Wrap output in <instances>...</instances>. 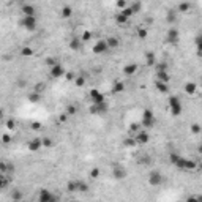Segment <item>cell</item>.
<instances>
[{
	"instance_id": "cell-1",
	"label": "cell",
	"mask_w": 202,
	"mask_h": 202,
	"mask_svg": "<svg viewBox=\"0 0 202 202\" xmlns=\"http://www.w3.org/2000/svg\"><path fill=\"white\" fill-rule=\"evenodd\" d=\"M142 126L145 128H152L155 125V117H153V112L150 111V109H145L144 114H142V122H141Z\"/></svg>"
},
{
	"instance_id": "cell-2",
	"label": "cell",
	"mask_w": 202,
	"mask_h": 202,
	"mask_svg": "<svg viewBox=\"0 0 202 202\" xmlns=\"http://www.w3.org/2000/svg\"><path fill=\"white\" fill-rule=\"evenodd\" d=\"M169 107H171L172 115H180L182 114V103L177 96H171L169 98Z\"/></svg>"
},
{
	"instance_id": "cell-3",
	"label": "cell",
	"mask_w": 202,
	"mask_h": 202,
	"mask_svg": "<svg viewBox=\"0 0 202 202\" xmlns=\"http://www.w3.org/2000/svg\"><path fill=\"white\" fill-rule=\"evenodd\" d=\"M36 16H24V19L21 21V25L24 27L25 30H30V32H33L36 29Z\"/></svg>"
},
{
	"instance_id": "cell-4",
	"label": "cell",
	"mask_w": 202,
	"mask_h": 202,
	"mask_svg": "<svg viewBox=\"0 0 202 202\" xmlns=\"http://www.w3.org/2000/svg\"><path fill=\"white\" fill-rule=\"evenodd\" d=\"M90 112L93 115H100V114H106L107 112V104L106 101H101V103H93L90 107Z\"/></svg>"
},
{
	"instance_id": "cell-5",
	"label": "cell",
	"mask_w": 202,
	"mask_h": 202,
	"mask_svg": "<svg viewBox=\"0 0 202 202\" xmlns=\"http://www.w3.org/2000/svg\"><path fill=\"white\" fill-rule=\"evenodd\" d=\"M49 74H50V77H54V79H58V77L65 76V68H63L60 63H56V65L49 66Z\"/></svg>"
},
{
	"instance_id": "cell-6",
	"label": "cell",
	"mask_w": 202,
	"mask_h": 202,
	"mask_svg": "<svg viewBox=\"0 0 202 202\" xmlns=\"http://www.w3.org/2000/svg\"><path fill=\"white\" fill-rule=\"evenodd\" d=\"M93 54H96V56H98V54H106V52H109V46H107V43H106V40H100L98 43H96L95 46H93Z\"/></svg>"
},
{
	"instance_id": "cell-7",
	"label": "cell",
	"mask_w": 202,
	"mask_h": 202,
	"mask_svg": "<svg viewBox=\"0 0 202 202\" xmlns=\"http://www.w3.org/2000/svg\"><path fill=\"white\" fill-rule=\"evenodd\" d=\"M112 175L115 180H123L126 177V169L120 166V164H114L112 166Z\"/></svg>"
},
{
	"instance_id": "cell-8",
	"label": "cell",
	"mask_w": 202,
	"mask_h": 202,
	"mask_svg": "<svg viewBox=\"0 0 202 202\" xmlns=\"http://www.w3.org/2000/svg\"><path fill=\"white\" fill-rule=\"evenodd\" d=\"M171 163L174 164V166H177V167H180V169H185V164H186V159L185 158H182L180 155H177L175 152H172L171 153Z\"/></svg>"
},
{
	"instance_id": "cell-9",
	"label": "cell",
	"mask_w": 202,
	"mask_h": 202,
	"mask_svg": "<svg viewBox=\"0 0 202 202\" xmlns=\"http://www.w3.org/2000/svg\"><path fill=\"white\" fill-rule=\"evenodd\" d=\"M149 183L152 186H158L163 183V175L159 174L158 171H152L150 175H149Z\"/></svg>"
},
{
	"instance_id": "cell-10",
	"label": "cell",
	"mask_w": 202,
	"mask_h": 202,
	"mask_svg": "<svg viewBox=\"0 0 202 202\" xmlns=\"http://www.w3.org/2000/svg\"><path fill=\"white\" fill-rule=\"evenodd\" d=\"M58 197L54 196L52 193H49L48 190H41L40 194H38V201L40 202H50V201H57Z\"/></svg>"
},
{
	"instance_id": "cell-11",
	"label": "cell",
	"mask_w": 202,
	"mask_h": 202,
	"mask_svg": "<svg viewBox=\"0 0 202 202\" xmlns=\"http://www.w3.org/2000/svg\"><path fill=\"white\" fill-rule=\"evenodd\" d=\"M41 147H43V141H41L40 137H33V139L27 144V149H29L30 152H38Z\"/></svg>"
},
{
	"instance_id": "cell-12",
	"label": "cell",
	"mask_w": 202,
	"mask_h": 202,
	"mask_svg": "<svg viewBox=\"0 0 202 202\" xmlns=\"http://www.w3.org/2000/svg\"><path fill=\"white\" fill-rule=\"evenodd\" d=\"M89 96H90L92 103H101V101H104V95L101 93L98 89H92L90 93H89Z\"/></svg>"
},
{
	"instance_id": "cell-13",
	"label": "cell",
	"mask_w": 202,
	"mask_h": 202,
	"mask_svg": "<svg viewBox=\"0 0 202 202\" xmlns=\"http://www.w3.org/2000/svg\"><path fill=\"white\" fill-rule=\"evenodd\" d=\"M167 43H171V44H175L177 41H178V30H177V27H171L167 32Z\"/></svg>"
},
{
	"instance_id": "cell-14",
	"label": "cell",
	"mask_w": 202,
	"mask_h": 202,
	"mask_svg": "<svg viewBox=\"0 0 202 202\" xmlns=\"http://www.w3.org/2000/svg\"><path fill=\"white\" fill-rule=\"evenodd\" d=\"M136 144H147V142H149V133L147 131H137L136 133Z\"/></svg>"
},
{
	"instance_id": "cell-15",
	"label": "cell",
	"mask_w": 202,
	"mask_h": 202,
	"mask_svg": "<svg viewBox=\"0 0 202 202\" xmlns=\"http://www.w3.org/2000/svg\"><path fill=\"white\" fill-rule=\"evenodd\" d=\"M137 68H139V66H137V63H128V65L123 68V73H125L126 76H133L137 71Z\"/></svg>"
},
{
	"instance_id": "cell-16",
	"label": "cell",
	"mask_w": 202,
	"mask_h": 202,
	"mask_svg": "<svg viewBox=\"0 0 202 202\" xmlns=\"http://www.w3.org/2000/svg\"><path fill=\"white\" fill-rule=\"evenodd\" d=\"M106 43L109 46V49H115V48H118L120 41H118V38H115V36H109V38H106Z\"/></svg>"
},
{
	"instance_id": "cell-17",
	"label": "cell",
	"mask_w": 202,
	"mask_h": 202,
	"mask_svg": "<svg viewBox=\"0 0 202 202\" xmlns=\"http://www.w3.org/2000/svg\"><path fill=\"white\" fill-rule=\"evenodd\" d=\"M70 48H71L73 50H79V49L82 48V40H81V38H71Z\"/></svg>"
},
{
	"instance_id": "cell-18",
	"label": "cell",
	"mask_w": 202,
	"mask_h": 202,
	"mask_svg": "<svg viewBox=\"0 0 202 202\" xmlns=\"http://www.w3.org/2000/svg\"><path fill=\"white\" fill-rule=\"evenodd\" d=\"M157 77H158V81H161V82H169V74H167V70H159L157 71Z\"/></svg>"
},
{
	"instance_id": "cell-19",
	"label": "cell",
	"mask_w": 202,
	"mask_h": 202,
	"mask_svg": "<svg viewBox=\"0 0 202 202\" xmlns=\"http://www.w3.org/2000/svg\"><path fill=\"white\" fill-rule=\"evenodd\" d=\"M22 13H24V16H35L36 14L33 5H24L22 6Z\"/></svg>"
},
{
	"instance_id": "cell-20",
	"label": "cell",
	"mask_w": 202,
	"mask_h": 202,
	"mask_svg": "<svg viewBox=\"0 0 202 202\" xmlns=\"http://www.w3.org/2000/svg\"><path fill=\"white\" fill-rule=\"evenodd\" d=\"M190 8H191L190 2H182L180 5L177 6V13H186V11H190Z\"/></svg>"
},
{
	"instance_id": "cell-21",
	"label": "cell",
	"mask_w": 202,
	"mask_h": 202,
	"mask_svg": "<svg viewBox=\"0 0 202 202\" xmlns=\"http://www.w3.org/2000/svg\"><path fill=\"white\" fill-rule=\"evenodd\" d=\"M71 14H73L71 6H63L62 10H60V16L63 17V19H68V17H71Z\"/></svg>"
},
{
	"instance_id": "cell-22",
	"label": "cell",
	"mask_w": 202,
	"mask_h": 202,
	"mask_svg": "<svg viewBox=\"0 0 202 202\" xmlns=\"http://www.w3.org/2000/svg\"><path fill=\"white\" fill-rule=\"evenodd\" d=\"M157 89L159 93H166V92L169 90V85L167 82H161V81H157Z\"/></svg>"
},
{
	"instance_id": "cell-23",
	"label": "cell",
	"mask_w": 202,
	"mask_h": 202,
	"mask_svg": "<svg viewBox=\"0 0 202 202\" xmlns=\"http://www.w3.org/2000/svg\"><path fill=\"white\" fill-rule=\"evenodd\" d=\"M123 90H125V84H123V82H120V81L115 82V84L112 85V92H114V93H122Z\"/></svg>"
},
{
	"instance_id": "cell-24",
	"label": "cell",
	"mask_w": 202,
	"mask_h": 202,
	"mask_svg": "<svg viewBox=\"0 0 202 202\" xmlns=\"http://www.w3.org/2000/svg\"><path fill=\"white\" fill-rule=\"evenodd\" d=\"M196 90H197V85L194 84V82H188V84L185 85V92H186V93H190V95L196 93Z\"/></svg>"
},
{
	"instance_id": "cell-25",
	"label": "cell",
	"mask_w": 202,
	"mask_h": 202,
	"mask_svg": "<svg viewBox=\"0 0 202 202\" xmlns=\"http://www.w3.org/2000/svg\"><path fill=\"white\" fill-rule=\"evenodd\" d=\"M115 22H117V24H120V25H123V24H126V22H128V17L125 14H122V13H117V14H115Z\"/></svg>"
},
{
	"instance_id": "cell-26",
	"label": "cell",
	"mask_w": 202,
	"mask_h": 202,
	"mask_svg": "<svg viewBox=\"0 0 202 202\" xmlns=\"http://www.w3.org/2000/svg\"><path fill=\"white\" fill-rule=\"evenodd\" d=\"M66 190L70 191V193H74V191H77V180H71V182H68Z\"/></svg>"
},
{
	"instance_id": "cell-27",
	"label": "cell",
	"mask_w": 202,
	"mask_h": 202,
	"mask_svg": "<svg viewBox=\"0 0 202 202\" xmlns=\"http://www.w3.org/2000/svg\"><path fill=\"white\" fill-rule=\"evenodd\" d=\"M40 100H41V95L38 93V92H33V93L29 95V101H32V103H38Z\"/></svg>"
},
{
	"instance_id": "cell-28",
	"label": "cell",
	"mask_w": 202,
	"mask_h": 202,
	"mask_svg": "<svg viewBox=\"0 0 202 202\" xmlns=\"http://www.w3.org/2000/svg\"><path fill=\"white\" fill-rule=\"evenodd\" d=\"M8 183H10L8 178L3 175V174H0V190H5V188L8 186Z\"/></svg>"
},
{
	"instance_id": "cell-29",
	"label": "cell",
	"mask_w": 202,
	"mask_h": 202,
	"mask_svg": "<svg viewBox=\"0 0 202 202\" xmlns=\"http://www.w3.org/2000/svg\"><path fill=\"white\" fill-rule=\"evenodd\" d=\"M87 190H89V185H87L85 182H81V180H77V191H81V193H85Z\"/></svg>"
},
{
	"instance_id": "cell-30",
	"label": "cell",
	"mask_w": 202,
	"mask_h": 202,
	"mask_svg": "<svg viewBox=\"0 0 202 202\" xmlns=\"http://www.w3.org/2000/svg\"><path fill=\"white\" fill-rule=\"evenodd\" d=\"M92 36H93V33H92L90 30H85L84 33H82V36H81L82 43H85V41H90V40H92Z\"/></svg>"
},
{
	"instance_id": "cell-31",
	"label": "cell",
	"mask_w": 202,
	"mask_h": 202,
	"mask_svg": "<svg viewBox=\"0 0 202 202\" xmlns=\"http://www.w3.org/2000/svg\"><path fill=\"white\" fill-rule=\"evenodd\" d=\"M66 115H76V112H77V107L74 106V104H70V106L66 107Z\"/></svg>"
},
{
	"instance_id": "cell-32",
	"label": "cell",
	"mask_w": 202,
	"mask_h": 202,
	"mask_svg": "<svg viewBox=\"0 0 202 202\" xmlns=\"http://www.w3.org/2000/svg\"><path fill=\"white\" fill-rule=\"evenodd\" d=\"M175 19H177V11H174V10H171L167 13V22H175Z\"/></svg>"
},
{
	"instance_id": "cell-33",
	"label": "cell",
	"mask_w": 202,
	"mask_h": 202,
	"mask_svg": "<svg viewBox=\"0 0 202 202\" xmlns=\"http://www.w3.org/2000/svg\"><path fill=\"white\" fill-rule=\"evenodd\" d=\"M147 65L152 66V65H155V54H152V52H147Z\"/></svg>"
},
{
	"instance_id": "cell-34",
	"label": "cell",
	"mask_w": 202,
	"mask_h": 202,
	"mask_svg": "<svg viewBox=\"0 0 202 202\" xmlns=\"http://www.w3.org/2000/svg\"><path fill=\"white\" fill-rule=\"evenodd\" d=\"M120 13H122V14H125V16L128 17V19H130V17L133 16V11H131V8H130V6H125V8H122V10H120Z\"/></svg>"
},
{
	"instance_id": "cell-35",
	"label": "cell",
	"mask_w": 202,
	"mask_h": 202,
	"mask_svg": "<svg viewBox=\"0 0 202 202\" xmlns=\"http://www.w3.org/2000/svg\"><path fill=\"white\" fill-rule=\"evenodd\" d=\"M131 8V11H133V14H136V13H139L141 11V8H142V5H141V2H136L133 6H130Z\"/></svg>"
},
{
	"instance_id": "cell-36",
	"label": "cell",
	"mask_w": 202,
	"mask_h": 202,
	"mask_svg": "<svg viewBox=\"0 0 202 202\" xmlns=\"http://www.w3.org/2000/svg\"><path fill=\"white\" fill-rule=\"evenodd\" d=\"M137 36H139L141 40H145L147 38V30L142 29V27H141V29H137Z\"/></svg>"
},
{
	"instance_id": "cell-37",
	"label": "cell",
	"mask_w": 202,
	"mask_h": 202,
	"mask_svg": "<svg viewBox=\"0 0 202 202\" xmlns=\"http://www.w3.org/2000/svg\"><path fill=\"white\" fill-rule=\"evenodd\" d=\"M11 199H13V201H21V199H22V194H21L19 191H13V193H11Z\"/></svg>"
},
{
	"instance_id": "cell-38",
	"label": "cell",
	"mask_w": 202,
	"mask_h": 202,
	"mask_svg": "<svg viewBox=\"0 0 202 202\" xmlns=\"http://www.w3.org/2000/svg\"><path fill=\"white\" fill-rule=\"evenodd\" d=\"M43 147H46V149H49V147H52V141L49 139V137H43Z\"/></svg>"
},
{
	"instance_id": "cell-39",
	"label": "cell",
	"mask_w": 202,
	"mask_h": 202,
	"mask_svg": "<svg viewBox=\"0 0 202 202\" xmlns=\"http://www.w3.org/2000/svg\"><path fill=\"white\" fill-rule=\"evenodd\" d=\"M90 177H92V178H98V177H100V169H98V167L92 169V171H90Z\"/></svg>"
},
{
	"instance_id": "cell-40",
	"label": "cell",
	"mask_w": 202,
	"mask_h": 202,
	"mask_svg": "<svg viewBox=\"0 0 202 202\" xmlns=\"http://www.w3.org/2000/svg\"><path fill=\"white\" fill-rule=\"evenodd\" d=\"M84 82H85V79H84L82 76H77V77H76V85H77V87H82V85H84Z\"/></svg>"
},
{
	"instance_id": "cell-41",
	"label": "cell",
	"mask_w": 202,
	"mask_h": 202,
	"mask_svg": "<svg viewBox=\"0 0 202 202\" xmlns=\"http://www.w3.org/2000/svg\"><path fill=\"white\" fill-rule=\"evenodd\" d=\"M8 169H11V167L6 166V163H0V172H2V174H5Z\"/></svg>"
},
{
	"instance_id": "cell-42",
	"label": "cell",
	"mask_w": 202,
	"mask_h": 202,
	"mask_svg": "<svg viewBox=\"0 0 202 202\" xmlns=\"http://www.w3.org/2000/svg\"><path fill=\"white\" fill-rule=\"evenodd\" d=\"M191 131L194 133V134H199V133H201V126L197 125V123H194V125L191 126Z\"/></svg>"
},
{
	"instance_id": "cell-43",
	"label": "cell",
	"mask_w": 202,
	"mask_h": 202,
	"mask_svg": "<svg viewBox=\"0 0 202 202\" xmlns=\"http://www.w3.org/2000/svg\"><path fill=\"white\" fill-rule=\"evenodd\" d=\"M21 54H22V56H32V54H33V50H32L30 48H24Z\"/></svg>"
},
{
	"instance_id": "cell-44",
	"label": "cell",
	"mask_w": 202,
	"mask_h": 202,
	"mask_svg": "<svg viewBox=\"0 0 202 202\" xmlns=\"http://www.w3.org/2000/svg\"><path fill=\"white\" fill-rule=\"evenodd\" d=\"M14 126H16L14 120H8L6 122V128H8V130H14Z\"/></svg>"
},
{
	"instance_id": "cell-45",
	"label": "cell",
	"mask_w": 202,
	"mask_h": 202,
	"mask_svg": "<svg viewBox=\"0 0 202 202\" xmlns=\"http://www.w3.org/2000/svg\"><path fill=\"white\" fill-rule=\"evenodd\" d=\"M2 141H3V144H10V142H11V137L8 136V134H5V136L2 137Z\"/></svg>"
},
{
	"instance_id": "cell-46",
	"label": "cell",
	"mask_w": 202,
	"mask_h": 202,
	"mask_svg": "<svg viewBox=\"0 0 202 202\" xmlns=\"http://www.w3.org/2000/svg\"><path fill=\"white\" fill-rule=\"evenodd\" d=\"M159 70H167V65H166V63H159L158 68H157V71H159Z\"/></svg>"
},
{
	"instance_id": "cell-47",
	"label": "cell",
	"mask_w": 202,
	"mask_h": 202,
	"mask_svg": "<svg viewBox=\"0 0 202 202\" xmlns=\"http://www.w3.org/2000/svg\"><path fill=\"white\" fill-rule=\"evenodd\" d=\"M117 5L120 6V8H125V6H126V2H125V0H118V2H117Z\"/></svg>"
},
{
	"instance_id": "cell-48",
	"label": "cell",
	"mask_w": 202,
	"mask_h": 202,
	"mask_svg": "<svg viewBox=\"0 0 202 202\" xmlns=\"http://www.w3.org/2000/svg\"><path fill=\"white\" fill-rule=\"evenodd\" d=\"M131 131H139V125H137V123H133V125H131Z\"/></svg>"
},
{
	"instance_id": "cell-49",
	"label": "cell",
	"mask_w": 202,
	"mask_h": 202,
	"mask_svg": "<svg viewBox=\"0 0 202 202\" xmlns=\"http://www.w3.org/2000/svg\"><path fill=\"white\" fill-rule=\"evenodd\" d=\"M125 144L126 145H134L136 144V139H128V141H125Z\"/></svg>"
},
{
	"instance_id": "cell-50",
	"label": "cell",
	"mask_w": 202,
	"mask_h": 202,
	"mask_svg": "<svg viewBox=\"0 0 202 202\" xmlns=\"http://www.w3.org/2000/svg\"><path fill=\"white\" fill-rule=\"evenodd\" d=\"M66 118H68V115H66V112H65V114H62V115H60V122H65Z\"/></svg>"
},
{
	"instance_id": "cell-51",
	"label": "cell",
	"mask_w": 202,
	"mask_h": 202,
	"mask_svg": "<svg viewBox=\"0 0 202 202\" xmlns=\"http://www.w3.org/2000/svg\"><path fill=\"white\" fill-rule=\"evenodd\" d=\"M40 128V123H33V130H38Z\"/></svg>"
},
{
	"instance_id": "cell-52",
	"label": "cell",
	"mask_w": 202,
	"mask_h": 202,
	"mask_svg": "<svg viewBox=\"0 0 202 202\" xmlns=\"http://www.w3.org/2000/svg\"><path fill=\"white\" fill-rule=\"evenodd\" d=\"M2 115H3V111H2V109H0V118H2Z\"/></svg>"
}]
</instances>
